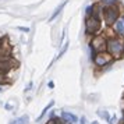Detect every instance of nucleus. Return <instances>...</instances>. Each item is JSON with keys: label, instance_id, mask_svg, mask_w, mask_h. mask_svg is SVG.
Returning a JSON list of instances; mask_svg holds the SVG:
<instances>
[{"label": "nucleus", "instance_id": "1", "mask_svg": "<svg viewBox=\"0 0 124 124\" xmlns=\"http://www.w3.org/2000/svg\"><path fill=\"white\" fill-rule=\"evenodd\" d=\"M106 50L112 54L114 60H120L124 57V36L112 35L107 38Z\"/></svg>", "mask_w": 124, "mask_h": 124}, {"label": "nucleus", "instance_id": "2", "mask_svg": "<svg viewBox=\"0 0 124 124\" xmlns=\"http://www.w3.org/2000/svg\"><path fill=\"white\" fill-rule=\"evenodd\" d=\"M121 17V11L117 6H110V7H103V13H102V18L107 27H113L114 23L120 20Z\"/></svg>", "mask_w": 124, "mask_h": 124}, {"label": "nucleus", "instance_id": "3", "mask_svg": "<svg viewBox=\"0 0 124 124\" xmlns=\"http://www.w3.org/2000/svg\"><path fill=\"white\" fill-rule=\"evenodd\" d=\"M102 28V21H101V17L98 16H88L85 18V34L86 35H93L99 34V31Z\"/></svg>", "mask_w": 124, "mask_h": 124}, {"label": "nucleus", "instance_id": "4", "mask_svg": "<svg viewBox=\"0 0 124 124\" xmlns=\"http://www.w3.org/2000/svg\"><path fill=\"white\" fill-rule=\"evenodd\" d=\"M89 46H91V50H92V56L95 53H99V52H105L107 46V38L102 34L93 35L89 42Z\"/></svg>", "mask_w": 124, "mask_h": 124}, {"label": "nucleus", "instance_id": "5", "mask_svg": "<svg viewBox=\"0 0 124 124\" xmlns=\"http://www.w3.org/2000/svg\"><path fill=\"white\" fill-rule=\"evenodd\" d=\"M92 62L95 64V67L98 68H103L109 66V64H112L114 62V59L112 57V54L109 53L107 50L105 52H99V53H95L93 56H92Z\"/></svg>", "mask_w": 124, "mask_h": 124}, {"label": "nucleus", "instance_id": "6", "mask_svg": "<svg viewBox=\"0 0 124 124\" xmlns=\"http://www.w3.org/2000/svg\"><path fill=\"white\" fill-rule=\"evenodd\" d=\"M62 120L64 124H75L78 121V117L71 112H62Z\"/></svg>", "mask_w": 124, "mask_h": 124}, {"label": "nucleus", "instance_id": "7", "mask_svg": "<svg viewBox=\"0 0 124 124\" xmlns=\"http://www.w3.org/2000/svg\"><path fill=\"white\" fill-rule=\"evenodd\" d=\"M113 31H114V35H118V36H124V23L123 20H117L114 25H113Z\"/></svg>", "mask_w": 124, "mask_h": 124}, {"label": "nucleus", "instance_id": "8", "mask_svg": "<svg viewBox=\"0 0 124 124\" xmlns=\"http://www.w3.org/2000/svg\"><path fill=\"white\" fill-rule=\"evenodd\" d=\"M67 3H68V0H64L63 3H60V4H59V6L56 7V10L53 11V14H52L50 18H49V21H50V23L53 21V20H56V18L59 17V16H60V13H62L63 10H64V7L67 6Z\"/></svg>", "mask_w": 124, "mask_h": 124}, {"label": "nucleus", "instance_id": "9", "mask_svg": "<svg viewBox=\"0 0 124 124\" xmlns=\"http://www.w3.org/2000/svg\"><path fill=\"white\" fill-rule=\"evenodd\" d=\"M28 123H29L28 116H27V114H24V116H20V117L11 120L8 124H28Z\"/></svg>", "mask_w": 124, "mask_h": 124}, {"label": "nucleus", "instance_id": "10", "mask_svg": "<svg viewBox=\"0 0 124 124\" xmlns=\"http://www.w3.org/2000/svg\"><path fill=\"white\" fill-rule=\"evenodd\" d=\"M11 68V60L7 59V60H0V71H7Z\"/></svg>", "mask_w": 124, "mask_h": 124}, {"label": "nucleus", "instance_id": "11", "mask_svg": "<svg viewBox=\"0 0 124 124\" xmlns=\"http://www.w3.org/2000/svg\"><path fill=\"white\" fill-rule=\"evenodd\" d=\"M53 105H54V101H52L50 103H47V105H46V107L43 109V110H42V113H40L39 116H38V118H36V121H40V120H42V117H45V114H46L47 112H49V109H50V107L53 106Z\"/></svg>", "mask_w": 124, "mask_h": 124}, {"label": "nucleus", "instance_id": "12", "mask_svg": "<svg viewBox=\"0 0 124 124\" xmlns=\"http://www.w3.org/2000/svg\"><path fill=\"white\" fill-rule=\"evenodd\" d=\"M99 3H101L103 7H110V6H117L118 1L117 0H99Z\"/></svg>", "mask_w": 124, "mask_h": 124}, {"label": "nucleus", "instance_id": "13", "mask_svg": "<svg viewBox=\"0 0 124 124\" xmlns=\"http://www.w3.org/2000/svg\"><path fill=\"white\" fill-rule=\"evenodd\" d=\"M98 114H99L102 118H105L106 121H109V120H110V116H109V113H107L106 110H99V112H98Z\"/></svg>", "mask_w": 124, "mask_h": 124}, {"label": "nucleus", "instance_id": "14", "mask_svg": "<svg viewBox=\"0 0 124 124\" xmlns=\"http://www.w3.org/2000/svg\"><path fill=\"white\" fill-rule=\"evenodd\" d=\"M85 13H86V17H88V16H92V6H88V7H86Z\"/></svg>", "mask_w": 124, "mask_h": 124}, {"label": "nucleus", "instance_id": "15", "mask_svg": "<svg viewBox=\"0 0 124 124\" xmlns=\"http://www.w3.org/2000/svg\"><path fill=\"white\" fill-rule=\"evenodd\" d=\"M18 29H20V31H24V32H28L29 31L28 28H24V27H18Z\"/></svg>", "mask_w": 124, "mask_h": 124}, {"label": "nucleus", "instance_id": "16", "mask_svg": "<svg viewBox=\"0 0 124 124\" xmlns=\"http://www.w3.org/2000/svg\"><path fill=\"white\" fill-rule=\"evenodd\" d=\"M4 107H6L7 110H13V106H11V105H8V103H7V105H4Z\"/></svg>", "mask_w": 124, "mask_h": 124}, {"label": "nucleus", "instance_id": "17", "mask_svg": "<svg viewBox=\"0 0 124 124\" xmlns=\"http://www.w3.org/2000/svg\"><path fill=\"white\" fill-rule=\"evenodd\" d=\"M47 86H49V88H53V86H54V82H53V81H50V82L47 84Z\"/></svg>", "mask_w": 124, "mask_h": 124}, {"label": "nucleus", "instance_id": "18", "mask_svg": "<svg viewBox=\"0 0 124 124\" xmlns=\"http://www.w3.org/2000/svg\"><path fill=\"white\" fill-rule=\"evenodd\" d=\"M121 20H123V23H124V14L121 13Z\"/></svg>", "mask_w": 124, "mask_h": 124}, {"label": "nucleus", "instance_id": "19", "mask_svg": "<svg viewBox=\"0 0 124 124\" xmlns=\"http://www.w3.org/2000/svg\"><path fill=\"white\" fill-rule=\"evenodd\" d=\"M92 124H99V123H98V121H92Z\"/></svg>", "mask_w": 124, "mask_h": 124}]
</instances>
